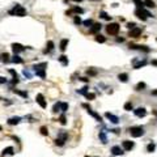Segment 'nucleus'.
Segmentation results:
<instances>
[{
  "label": "nucleus",
  "mask_w": 157,
  "mask_h": 157,
  "mask_svg": "<svg viewBox=\"0 0 157 157\" xmlns=\"http://www.w3.org/2000/svg\"><path fill=\"white\" fill-rule=\"evenodd\" d=\"M144 5L148 7V8H155V7H156V4H155L153 0H144Z\"/></svg>",
  "instance_id": "nucleus-20"
},
{
  "label": "nucleus",
  "mask_w": 157,
  "mask_h": 157,
  "mask_svg": "<svg viewBox=\"0 0 157 157\" xmlns=\"http://www.w3.org/2000/svg\"><path fill=\"white\" fill-rule=\"evenodd\" d=\"M59 62L63 64V66H68V58L66 55H62V56H59Z\"/></svg>",
  "instance_id": "nucleus-24"
},
{
  "label": "nucleus",
  "mask_w": 157,
  "mask_h": 157,
  "mask_svg": "<svg viewBox=\"0 0 157 157\" xmlns=\"http://www.w3.org/2000/svg\"><path fill=\"white\" fill-rule=\"evenodd\" d=\"M36 101H37V103L41 106L42 109H45L46 106H47V102L45 101V97L42 94H37V97H36Z\"/></svg>",
  "instance_id": "nucleus-6"
},
{
  "label": "nucleus",
  "mask_w": 157,
  "mask_h": 157,
  "mask_svg": "<svg viewBox=\"0 0 157 157\" xmlns=\"http://www.w3.org/2000/svg\"><path fill=\"white\" fill-rule=\"evenodd\" d=\"M11 60H12L13 63H16V64H21L22 62H24V60H22V59H21V58H20V56H18L17 54H14V56H13V58L11 59Z\"/></svg>",
  "instance_id": "nucleus-21"
},
{
  "label": "nucleus",
  "mask_w": 157,
  "mask_h": 157,
  "mask_svg": "<svg viewBox=\"0 0 157 157\" xmlns=\"http://www.w3.org/2000/svg\"><path fill=\"white\" fill-rule=\"evenodd\" d=\"M99 17L103 18V20H106V21H110V20H111V16H109V14L106 13V12H103V11H101V12H99Z\"/></svg>",
  "instance_id": "nucleus-19"
},
{
  "label": "nucleus",
  "mask_w": 157,
  "mask_h": 157,
  "mask_svg": "<svg viewBox=\"0 0 157 157\" xmlns=\"http://www.w3.org/2000/svg\"><path fill=\"white\" fill-rule=\"evenodd\" d=\"M152 64L153 66H157V60H152Z\"/></svg>",
  "instance_id": "nucleus-52"
},
{
  "label": "nucleus",
  "mask_w": 157,
  "mask_h": 157,
  "mask_svg": "<svg viewBox=\"0 0 157 157\" xmlns=\"http://www.w3.org/2000/svg\"><path fill=\"white\" fill-rule=\"evenodd\" d=\"M52 50H54V42H52V41H48V42H47V48L45 50V54H47V52L52 51Z\"/></svg>",
  "instance_id": "nucleus-18"
},
{
  "label": "nucleus",
  "mask_w": 157,
  "mask_h": 157,
  "mask_svg": "<svg viewBox=\"0 0 157 157\" xmlns=\"http://www.w3.org/2000/svg\"><path fill=\"white\" fill-rule=\"evenodd\" d=\"M1 130H3V128H1V126H0V131H1Z\"/></svg>",
  "instance_id": "nucleus-54"
},
{
  "label": "nucleus",
  "mask_w": 157,
  "mask_h": 157,
  "mask_svg": "<svg viewBox=\"0 0 157 157\" xmlns=\"http://www.w3.org/2000/svg\"><path fill=\"white\" fill-rule=\"evenodd\" d=\"M105 117L108 118V119L111 122V123H114V124H117L118 122H119V118H118L117 115H114V114H111V113H106Z\"/></svg>",
  "instance_id": "nucleus-8"
},
{
  "label": "nucleus",
  "mask_w": 157,
  "mask_h": 157,
  "mask_svg": "<svg viewBox=\"0 0 157 157\" xmlns=\"http://www.w3.org/2000/svg\"><path fill=\"white\" fill-rule=\"evenodd\" d=\"M75 24H81V18H80V16H76L75 17Z\"/></svg>",
  "instance_id": "nucleus-46"
},
{
  "label": "nucleus",
  "mask_w": 157,
  "mask_h": 157,
  "mask_svg": "<svg viewBox=\"0 0 157 157\" xmlns=\"http://www.w3.org/2000/svg\"><path fill=\"white\" fill-rule=\"evenodd\" d=\"M85 97H86L88 99H94V98H96V94H94V93H86Z\"/></svg>",
  "instance_id": "nucleus-40"
},
{
  "label": "nucleus",
  "mask_w": 157,
  "mask_h": 157,
  "mask_svg": "<svg viewBox=\"0 0 157 157\" xmlns=\"http://www.w3.org/2000/svg\"><path fill=\"white\" fill-rule=\"evenodd\" d=\"M122 145H123L124 151H131V149L133 148V141H131V140H124L123 143H122Z\"/></svg>",
  "instance_id": "nucleus-12"
},
{
  "label": "nucleus",
  "mask_w": 157,
  "mask_h": 157,
  "mask_svg": "<svg viewBox=\"0 0 157 157\" xmlns=\"http://www.w3.org/2000/svg\"><path fill=\"white\" fill-rule=\"evenodd\" d=\"M130 48H132V50H143V51H145V52L151 51V48H148L147 46H141V45H130Z\"/></svg>",
  "instance_id": "nucleus-10"
},
{
  "label": "nucleus",
  "mask_w": 157,
  "mask_h": 157,
  "mask_svg": "<svg viewBox=\"0 0 157 157\" xmlns=\"http://www.w3.org/2000/svg\"><path fill=\"white\" fill-rule=\"evenodd\" d=\"M20 121H21L20 117H13V118H11V119H8V124H11V126L18 124V123H20Z\"/></svg>",
  "instance_id": "nucleus-16"
},
{
  "label": "nucleus",
  "mask_w": 157,
  "mask_h": 157,
  "mask_svg": "<svg viewBox=\"0 0 157 157\" xmlns=\"http://www.w3.org/2000/svg\"><path fill=\"white\" fill-rule=\"evenodd\" d=\"M46 67H47V63H41V64H37V66H34V72H36L37 76H39L41 79H45L46 77Z\"/></svg>",
  "instance_id": "nucleus-1"
},
{
  "label": "nucleus",
  "mask_w": 157,
  "mask_h": 157,
  "mask_svg": "<svg viewBox=\"0 0 157 157\" xmlns=\"http://www.w3.org/2000/svg\"><path fill=\"white\" fill-rule=\"evenodd\" d=\"M9 14H12V16H20V17H22V16H25V14H26V9L24 8V7L16 4V5L13 7V9L9 11Z\"/></svg>",
  "instance_id": "nucleus-2"
},
{
  "label": "nucleus",
  "mask_w": 157,
  "mask_h": 157,
  "mask_svg": "<svg viewBox=\"0 0 157 157\" xmlns=\"http://www.w3.org/2000/svg\"><path fill=\"white\" fill-rule=\"evenodd\" d=\"M3 156H5V155H13V148L12 147H8V148H5L4 151H3L1 153Z\"/></svg>",
  "instance_id": "nucleus-26"
},
{
  "label": "nucleus",
  "mask_w": 157,
  "mask_h": 157,
  "mask_svg": "<svg viewBox=\"0 0 157 157\" xmlns=\"http://www.w3.org/2000/svg\"><path fill=\"white\" fill-rule=\"evenodd\" d=\"M83 108H85V109L88 110V109H90V106L88 105V103H83Z\"/></svg>",
  "instance_id": "nucleus-49"
},
{
  "label": "nucleus",
  "mask_w": 157,
  "mask_h": 157,
  "mask_svg": "<svg viewBox=\"0 0 157 157\" xmlns=\"http://www.w3.org/2000/svg\"><path fill=\"white\" fill-rule=\"evenodd\" d=\"M41 133H42V135H48V131H47V128H46L45 127V126H43V127H41Z\"/></svg>",
  "instance_id": "nucleus-41"
},
{
  "label": "nucleus",
  "mask_w": 157,
  "mask_h": 157,
  "mask_svg": "<svg viewBox=\"0 0 157 157\" xmlns=\"http://www.w3.org/2000/svg\"><path fill=\"white\" fill-rule=\"evenodd\" d=\"M72 1H76V3H80V1H83V0H72Z\"/></svg>",
  "instance_id": "nucleus-53"
},
{
  "label": "nucleus",
  "mask_w": 157,
  "mask_h": 157,
  "mask_svg": "<svg viewBox=\"0 0 157 157\" xmlns=\"http://www.w3.org/2000/svg\"><path fill=\"white\" fill-rule=\"evenodd\" d=\"M86 90H88V86H84L83 89H80V90H77L80 94H86Z\"/></svg>",
  "instance_id": "nucleus-43"
},
{
  "label": "nucleus",
  "mask_w": 157,
  "mask_h": 157,
  "mask_svg": "<svg viewBox=\"0 0 157 157\" xmlns=\"http://www.w3.org/2000/svg\"><path fill=\"white\" fill-rule=\"evenodd\" d=\"M127 28L131 30V29H133V28H136V25H135V22H128L127 24Z\"/></svg>",
  "instance_id": "nucleus-44"
},
{
  "label": "nucleus",
  "mask_w": 157,
  "mask_h": 157,
  "mask_svg": "<svg viewBox=\"0 0 157 157\" xmlns=\"http://www.w3.org/2000/svg\"><path fill=\"white\" fill-rule=\"evenodd\" d=\"M96 73H97V71H94V70H88V75H92V76H94Z\"/></svg>",
  "instance_id": "nucleus-47"
},
{
  "label": "nucleus",
  "mask_w": 157,
  "mask_h": 157,
  "mask_svg": "<svg viewBox=\"0 0 157 157\" xmlns=\"http://www.w3.org/2000/svg\"><path fill=\"white\" fill-rule=\"evenodd\" d=\"M145 64H147V62H145V60H143V62H139V63H135V64H133V68H140V67L145 66Z\"/></svg>",
  "instance_id": "nucleus-35"
},
{
  "label": "nucleus",
  "mask_w": 157,
  "mask_h": 157,
  "mask_svg": "<svg viewBox=\"0 0 157 157\" xmlns=\"http://www.w3.org/2000/svg\"><path fill=\"white\" fill-rule=\"evenodd\" d=\"M124 38H117V42H123Z\"/></svg>",
  "instance_id": "nucleus-50"
},
{
  "label": "nucleus",
  "mask_w": 157,
  "mask_h": 157,
  "mask_svg": "<svg viewBox=\"0 0 157 157\" xmlns=\"http://www.w3.org/2000/svg\"><path fill=\"white\" fill-rule=\"evenodd\" d=\"M119 24H117V22H111V24H109L106 26V32L109 34H111V36H117L118 32H119Z\"/></svg>",
  "instance_id": "nucleus-4"
},
{
  "label": "nucleus",
  "mask_w": 157,
  "mask_h": 157,
  "mask_svg": "<svg viewBox=\"0 0 157 157\" xmlns=\"http://www.w3.org/2000/svg\"><path fill=\"white\" fill-rule=\"evenodd\" d=\"M5 83H7V79L4 76H0V84H5Z\"/></svg>",
  "instance_id": "nucleus-48"
},
{
  "label": "nucleus",
  "mask_w": 157,
  "mask_h": 157,
  "mask_svg": "<svg viewBox=\"0 0 157 157\" xmlns=\"http://www.w3.org/2000/svg\"><path fill=\"white\" fill-rule=\"evenodd\" d=\"M111 153L114 156H122L123 155V149H122L121 147H118V145H114V147L111 148Z\"/></svg>",
  "instance_id": "nucleus-13"
},
{
  "label": "nucleus",
  "mask_w": 157,
  "mask_h": 157,
  "mask_svg": "<svg viewBox=\"0 0 157 157\" xmlns=\"http://www.w3.org/2000/svg\"><path fill=\"white\" fill-rule=\"evenodd\" d=\"M145 86H147V85H145V83H139V84L136 85V88H135V89H136V90H143Z\"/></svg>",
  "instance_id": "nucleus-34"
},
{
  "label": "nucleus",
  "mask_w": 157,
  "mask_h": 157,
  "mask_svg": "<svg viewBox=\"0 0 157 157\" xmlns=\"http://www.w3.org/2000/svg\"><path fill=\"white\" fill-rule=\"evenodd\" d=\"M128 132L131 133L132 137H140L144 135V128L143 127H131V128H128Z\"/></svg>",
  "instance_id": "nucleus-5"
},
{
  "label": "nucleus",
  "mask_w": 157,
  "mask_h": 157,
  "mask_svg": "<svg viewBox=\"0 0 157 157\" xmlns=\"http://www.w3.org/2000/svg\"><path fill=\"white\" fill-rule=\"evenodd\" d=\"M140 34H141V29H140V28H133V29L130 30V34H128V36L132 37V38H137Z\"/></svg>",
  "instance_id": "nucleus-9"
},
{
  "label": "nucleus",
  "mask_w": 157,
  "mask_h": 157,
  "mask_svg": "<svg viewBox=\"0 0 157 157\" xmlns=\"http://www.w3.org/2000/svg\"><path fill=\"white\" fill-rule=\"evenodd\" d=\"M59 122H60L62 124H66V123H67V118H66V115H64V114H62V115H60Z\"/></svg>",
  "instance_id": "nucleus-37"
},
{
  "label": "nucleus",
  "mask_w": 157,
  "mask_h": 157,
  "mask_svg": "<svg viewBox=\"0 0 157 157\" xmlns=\"http://www.w3.org/2000/svg\"><path fill=\"white\" fill-rule=\"evenodd\" d=\"M12 50H13L14 54H18V52L24 51L25 47H24L22 45H20V43H13V45H12Z\"/></svg>",
  "instance_id": "nucleus-11"
},
{
  "label": "nucleus",
  "mask_w": 157,
  "mask_h": 157,
  "mask_svg": "<svg viewBox=\"0 0 157 157\" xmlns=\"http://www.w3.org/2000/svg\"><path fill=\"white\" fill-rule=\"evenodd\" d=\"M9 73L13 76V77H18V75H17V72L14 71V70H9Z\"/></svg>",
  "instance_id": "nucleus-45"
},
{
  "label": "nucleus",
  "mask_w": 157,
  "mask_h": 157,
  "mask_svg": "<svg viewBox=\"0 0 157 157\" xmlns=\"http://www.w3.org/2000/svg\"><path fill=\"white\" fill-rule=\"evenodd\" d=\"M156 41H157V39H156Z\"/></svg>",
  "instance_id": "nucleus-56"
},
{
  "label": "nucleus",
  "mask_w": 157,
  "mask_h": 157,
  "mask_svg": "<svg viewBox=\"0 0 157 157\" xmlns=\"http://www.w3.org/2000/svg\"><path fill=\"white\" fill-rule=\"evenodd\" d=\"M118 80L122 83H127L128 81V75L127 73H119L118 75Z\"/></svg>",
  "instance_id": "nucleus-17"
},
{
  "label": "nucleus",
  "mask_w": 157,
  "mask_h": 157,
  "mask_svg": "<svg viewBox=\"0 0 157 157\" xmlns=\"http://www.w3.org/2000/svg\"><path fill=\"white\" fill-rule=\"evenodd\" d=\"M55 144H56V145H59V147H62V145L64 144V140H63V139H60V137H58V139L55 140Z\"/></svg>",
  "instance_id": "nucleus-38"
},
{
  "label": "nucleus",
  "mask_w": 157,
  "mask_h": 157,
  "mask_svg": "<svg viewBox=\"0 0 157 157\" xmlns=\"http://www.w3.org/2000/svg\"><path fill=\"white\" fill-rule=\"evenodd\" d=\"M133 114H135L136 117H139V118H143L147 115V110H145L144 108H137L136 110H133Z\"/></svg>",
  "instance_id": "nucleus-7"
},
{
  "label": "nucleus",
  "mask_w": 157,
  "mask_h": 157,
  "mask_svg": "<svg viewBox=\"0 0 157 157\" xmlns=\"http://www.w3.org/2000/svg\"><path fill=\"white\" fill-rule=\"evenodd\" d=\"M101 28H102V25H101V24H93V25L90 26V29H89V33L96 34V33H98L99 30H101Z\"/></svg>",
  "instance_id": "nucleus-14"
},
{
  "label": "nucleus",
  "mask_w": 157,
  "mask_h": 157,
  "mask_svg": "<svg viewBox=\"0 0 157 157\" xmlns=\"http://www.w3.org/2000/svg\"><path fill=\"white\" fill-rule=\"evenodd\" d=\"M156 149V145H155V143H149L148 145H147V151L148 152H153Z\"/></svg>",
  "instance_id": "nucleus-30"
},
{
  "label": "nucleus",
  "mask_w": 157,
  "mask_h": 157,
  "mask_svg": "<svg viewBox=\"0 0 157 157\" xmlns=\"http://www.w3.org/2000/svg\"><path fill=\"white\" fill-rule=\"evenodd\" d=\"M60 110H62L63 113H66L67 110H68V103H66V102H63V103H62V106H60Z\"/></svg>",
  "instance_id": "nucleus-36"
},
{
  "label": "nucleus",
  "mask_w": 157,
  "mask_h": 157,
  "mask_svg": "<svg viewBox=\"0 0 157 157\" xmlns=\"http://www.w3.org/2000/svg\"><path fill=\"white\" fill-rule=\"evenodd\" d=\"M71 12H75V13H83L84 11H83L81 8H79V7H75V8L72 9V11H70V12H67V14H68V13H71Z\"/></svg>",
  "instance_id": "nucleus-33"
},
{
  "label": "nucleus",
  "mask_w": 157,
  "mask_h": 157,
  "mask_svg": "<svg viewBox=\"0 0 157 157\" xmlns=\"http://www.w3.org/2000/svg\"><path fill=\"white\" fill-rule=\"evenodd\" d=\"M13 93H16V94H18V96H21V97H24V98H28V93H26V92H22V90L13 89Z\"/></svg>",
  "instance_id": "nucleus-25"
},
{
  "label": "nucleus",
  "mask_w": 157,
  "mask_h": 157,
  "mask_svg": "<svg viewBox=\"0 0 157 157\" xmlns=\"http://www.w3.org/2000/svg\"><path fill=\"white\" fill-rule=\"evenodd\" d=\"M67 45H68V39H62L60 41V50H62V51H66Z\"/></svg>",
  "instance_id": "nucleus-23"
},
{
  "label": "nucleus",
  "mask_w": 157,
  "mask_h": 157,
  "mask_svg": "<svg viewBox=\"0 0 157 157\" xmlns=\"http://www.w3.org/2000/svg\"><path fill=\"white\" fill-rule=\"evenodd\" d=\"M152 96H157V89L156 90H152Z\"/></svg>",
  "instance_id": "nucleus-51"
},
{
  "label": "nucleus",
  "mask_w": 157,
  "mask_h": 157,
  "mask_svg": "<svg viewBox=\"0 0 157 157\" xmlns=\"http://www.w3.org/2000/svg\"><path fill=\"white\" fill-rule=\"evenodd\" d=\"M0 59H1V62H4V63H8L9 62V55L7 54V52H3L1 55H0Z\"/></svg>",
  "instance_id": "nucleus-22"
},
{
  "label": "nucleus",
  "mask_w": 157,
  "mask_h": 157,
  "mask_svg": "<svg viewBox=\"0 0 157 157\" xmlns=\"http://www.w3.org/2000/svg\"><path fill=\"white\" fill-rule=\"evenodd\" d=\"M83 24L85 25V26H92V25H93V21H92V20H85Z\"/></svg>",
  "instance_id": "nucleus-42"
},
{
  "label": "nucleus",
  "mask_w": 157,
  "mask_h": 157,
  "mask_svg": "<svg viewBox=\"0 0 157 157\" xmlns=\"http://www.w3.org/2000/svg\"><path fill=\"white\" fill-rule=\"evenodd\" d=\"M96 41L99 42V43H103V42L106 41V38L103 36H101V34H97V36H96Z\"/></svg>",
  "instance_id": "nucleus-27"
},
{
  "label": "nucleus",
  "mask_w": 157,
  "mask_h": 157,
  "mask_svg": "<svg viewBox=\"0 0 157 157\" xmlns=\"http://www.w3.org/2000/svg\"><path fill=\"white\" fill-rule=\"evenodd\" d=\"M135 14L137 16V18H140L141 21H145L148 17H152V14L148 12V11H145L144 8H137L135 11Z\"/></svg>",
  "instance_id": "nucleus-3"
},
{
  "label": "nucleus",
  "mask_w": 157,
  "mask_h": 157,
  "mask_svg": "<svg viewBox=\"0 0 157 157\" xmlns=\"http://www.w3.org/2000/svg\"><path fill=\"white\" fill-rule=\"evenodd\" d=\"M132 1L133 3H135V4L137 5V7H139V8H144V1H141V0H132Z\"/></svg>",
  "instance_id": "nucleus-32"
},
{
  "label": "nucleus",
  "mask_w": 157,
  "mask_h": 157,
  "mask_svg": "<svg viewBox=\"0 0 157 157\" xmlns=\"http://www.w3.org/2000/svg\"><path fill=\"white\" fill-rule=\"evenodd\" d=\"M99 139L102 140V143H103V144H106V143H108V137H106L105 132H99Z\"/></svg>",
  "instance_id": "nucleus-29"
},
{
  "label": "nucleus",
  "mask_w": 157,
  "mask_h": 157,
  "mask_svg": "<svg viewBox=\"0 0 157 157\" xmlns=\"http://www.w3.org/2000/svg\"><path fill=\"white\" fill-rule=\"evenodd\" d=\"M22 73H24L28 79H32V73H30V71H29V70H24V71H22Z\"/></svg>",
  "instance_id": "nucleus-39"
},
{
  "label": "nucleus",
  "mask_w": 157,
  "mask_h": 157,
  "mask_svg": "<svg viewBox=\"0 0 157 157\" xmlns=\"http://www.w3.org/2000/svg\"><path fill=\"white\" fill-rule=\"evenodd\" d=\"M85 157H89V156H85Z\"/></svg>",
  "instance_id": "nucleus-55"
},
{
  "label": "nucleus",
  "mask_w": 157,
  "mask_h": 157,
  "mask_svg": "<svg viewBox=\"0 0 157 157\" xmlns=\"http://www.w3.org/2000/svg\"><path fill=\"white\" fill-rule=\"evenodd\" d=\"M132 109H133L132 102H126V103H124V110H127V111H131Z\"/></svg>",
  "instance_id": "nucleus-28"
},
{
  "label": "nucleus",
  "mask_w": 157,
  "mask_h": 157,
  "mask_svg": "<svg viewBox=\"0 0 157 157\" xmlns=\"http://www.w3.org/2000/svg\"><path fill=\"white\" fill-rule=\"evenodd\" d=\"M88 114H90V115L93 117V118H96V119H97L98 122H102V118H101V115H99V114H97L96 111H93L92 109H88Z\"/></svg>",
  "instance_id": "nucleus-15"
},
{
  "label": "nucleus",
  "mask_w": 157,
  "mask_h": 157,
  "mask_svg": "<svg viewBox=\"0 0 157 157\" xmlns=\"http://www.w3.org/2000/svg\"><path fill=\"white\" fill-rule=\"evenodd\" d=\"M60 106H62V102L55 103V105H54V108H52V111H54V113H58L59 110H60Z\"/></svg>",
  "instance_id": "nucleus-31"
}]
</instances>
